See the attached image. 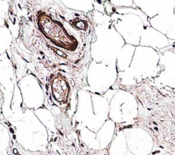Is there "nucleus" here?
Instances as JSON below:
<instances>
[{
    "label": "nucleus",
    "mask_w": 175,
    "mask_h": 155,
    "mask_svg": "<svg viewBox=\"0 0 175 155\" xmlns=\"http://www.w3.org/2000/svg\"><path fill=\"white\" fill-rule=\"evenodd\" d=\"M170 41L166 35L152 28L151 26H147L144 27L142 32L140 45L152 48L159 51L164 48L170 47Z\"/></svg>",
    "instance_id": "nucleus-1"
},
{
    "label": "nucleus",
    "mask_w": 175,
    "mask_h": 155,
    "mask_svg": "<svg viewBox=\"0 0 175 155\" xmlns=\"http://www.w3.org/2000/svg\"><path fill=\"white\" fill-rule=\"evenodd\" d=\"M138 8L150 19L163 12L174 11V1H134Z\"/></svg>",
    "instance_id": "nucleus-2"
},
{
    "label": "nucleus",
    "mask_w": 175,
    "mask_h": 155,
    "mask_svg": "<svg viewBox=\"0 0 175 155\" xmlns=\"http://www.w3.org/2000/svg\"><path fill=\"white\" fill-rule=\"evenodd\" d=\"M148 21L152 28L166 36L169 30L175 26V15L174 11L163 12Z\"/></svg>",
    "instance_id": "nucleus-3"
},
{
    "label": "nucleus",
    "mask_w": 175,
    "mask_h": 155,
    "mask_svg": "<svg viewBox=\"0 0 175 155\" xmlns=\"http://www.w3.org/2000/svg\"><path fill=\"white\" fill-rule=\"evenodd\" d=\"M123 52H120L119 55V61L118 64L119 66V68L121 72H124L129 68L131 65V61L133 60L134 53H135L136 47L131 45H125L122 48Z\"/></svg>",
    "instance_id": "nucleus-4"
}]
</instances>
